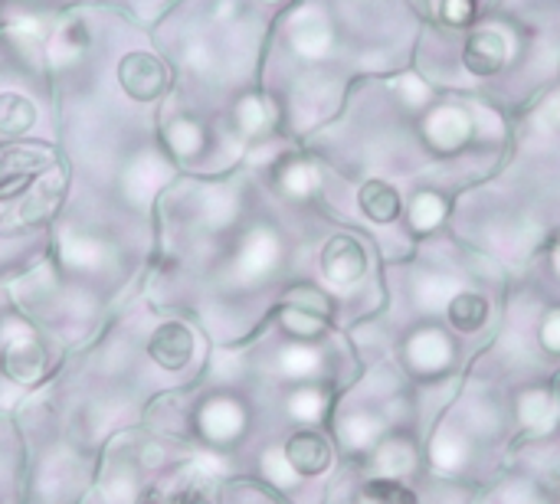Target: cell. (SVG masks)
<instances>
[{
	"label": "cell",
	"instance_id": "obj_1",
	"mask_svg": "<svg viewBox=\"0 0 560 504\" xmlns=\"http://www.w3.org/2000/svg\"><path fill=\"white\" fill-rule=\"evenodd\" d=\"M171 72L164 66V59H158L154 52H128L118 62V85L125 89L128 98L135 102H154L167 92Z\"/></svg>",
	"mask_w": 560,
	"mask_h": 504
},
{
	"label": "cell",
	"instance_id": "obj_2",
	"mask_svg": "<svg viewBox=\"0 0 560 504\" xmlns=\"http://www.w3.org/2000/svg\"><path fill=\"white\" fill-rule=\"evenodd\" d=\"M322 269H325V279L331 285L348 289V285L364 279L368 253H364V246L354 236H335V239H328V246L322 253Z\"/></svg>",
	"mask_w": 560,
	"mask_h": 504
},
{
	"label": "cell",
	"instance_id": "obj_3",
	"mask_svg": "<svg viewBox=\"0 0 560 504\" xmlns=\"http://www.w3.org/2000/svg\"><path fill=\"white\" fill-rule=\"evenodd\" d=\"M148 354L164 371H180L190 361V354H194V335H190V328L187 325H177V321L161 325L151 335V341H148Z\"/></svg>",
	"mask_w": 560,
	"mask_h": 504
},
{
	"label": "cell",
	"instance_id": "obj_4",
	"mask_svg": "<svg viewBox=\"0 0 560 504\" xmlns=\"http://www.w3.org/2000/svg\"><path fill=\"white\" fill-rule=\"evenodd\" d=\"M407 358H410V364H413L417 371L436 374V371H443V367L453 361V344H450V338H446L443 331L423 328V331H417V335L407 341Z\"/></svg>",
	"mask_w": 560,
	"mask_h": 504
},
{
	"label": "cell",
	"instance_id": "obj_5",
	"mask_svg": "<svg viewBox=\"0 0 560 504\" xmlns=\"http://www.w3.org/2000/svg\"><path fill=\"white\" fill-rule=\"evenodd\" d=\"M469 134H472L469 115H466L463 108H453V105L436 108V112L430 115V121H427V138H430V144L440 148V151H456L459 144L469 141Z\"/></svg>",
	"mask_w": 560,
	"mask_h": 504
},
{
	"label": "cell",
	"instance_id": "obj_6",
	"mask_svg": "<svg viewBox=\"0 0 560 504\" xmlns=\"http://www.w3.org/2000/svg\"><path fill=\"white\" fill-rule=\"evenodd\" d=\"M518 420L535 436L555 433L560 423L558 397L551 390H528V394H522V400H518Z\"/></svg>",
	"mask_w": 560,
	"mask_h": 504
},
{
	"label": "cell",
	"instance_id": "obj_7",
	"mask_svg": "<svg viewBox=\"0 0 560 504\" xmlns=\"http://www.w3.org/2000/svg\"><path fill=\"white\" fill-rule=\"evenodd\" d=\"M505 39L495 33V30H479L469 43H466V52H463V62L469 72L476 75H495L502 66H505Z\"/></svg>",
	"mask_w": 560,
	"mask_h": 504
},
{
	"label": "cell",
	"instance_id": "obj_8",
	"mask_svg": "<svg viewBox=\"0 0 560 504\" xmlns=\"http://www.w3.org/2000/svg\"><path fill=\"white\" fill-rule=\"evenodd\" d=\"M285 459H289V466H292L299 476H318V472L328 469L331 449H328V443H325L322 436H315V433H299V436L289 439Z\"/></svg>",
	"mask_w": 560,
	"mask_h": 504
},
{
	"label": "cell",
	"instance_id": "obj_9",
	"mask_svg": "<svg viewBox=\"0 0 560 504\" xmlns=\"http://www.w3.org/2000/svg\"><path fill=\"white\" fill-rule=\"evenodd\" d=\"M3 371H7L10 380L30 384L46 371V354H43V348L36 341H16L3 358Z\"/></svg>",
	"mask_w": 560,
	"mask_h": 504
},
{
	"label": "cell",
	"instance_id": "obj_10",
	"mask_svg": "<svg viewBox=\"0 0 560 504\" xmlns=\"http://www.w3.org/2000/svg\"><path fill=\"white\" fill-rule=\"evenodd\" d=\"M361 210L374 220V223H394L400 216V194L384 184V180H368L361 187Z\"/></svg>",
	"mask_w": 560,
	"mask_h": 504
},
{
	"label": "cell",
	"instance_id": "obj_11",
	"mask_svg": "<svg viewBox=\"0 0 560 504\" xmlns=\"http://www.w3.org/2000/svg\"><path fill=\"white\" fill-rule=\"evenodd\" d=\"M46 164H52V157L43 151V144H30V148H10L0 154V187L20 180L23 174L43 171Z\"/></svg>",
	"mask_w": 560,
	"mask_h": 504
},
{
	"label": "cell",
	"instance_id": "obj_12",
	"mask_svg": "<svg viewBox=\"0 0 560 504\" xmlns=\"http://www.w3.org/2000/svg\"><path fill=\"white\" fill-rule=\"evenodd\" d=\"M36 125V105L20 92H0V134H23Z\"/></svg>",
	"mask_w": 560,
	"mask_h": 504
},
{
	"label": "cell",
	"instance_id": "obj_13",
	"mask_svg": "<svg viewBox=\"0 0 560 504\" xmlns=\"http://www.w3.org/2000/svg\"><path fill=\"white\" fill-rule=\"evenodd\" d=\"M413 462H417V453H413V446L407 439H387L377 449L381 479H400V476H407L413 469Z\"/></svg>",
	"mask_w": 560,
	"mask_h": 504
},
{
	"label": "cell",
	"instance_id": "obj_14",
	"mask_svg": "<svg viewBox=\"0 0 560 504\" xmlns=\"http://www.w3.org/2000/svg\"><path fill=\"white\" fill-rule=\"evenodd\" d=\"M489 318V302L482 295H472V292H459L453 302H450V321L459 328V331H479Z\"/></svg>",
	"mask_w": 560,
	"mask_h": 504
},
{
	"label": "cell",
	"instance_id": "obj_15",
	"mask_svg": "<svg viewBox=\"0 0 560 504\" xmlns=\"http://www.w3.org/2000/svg\"><path fill=\"white\" fill-rule=\"evenodd\" d=\"M381 433H384V423L371 413H354L341 423V436L348 449H368L381 439Z\"/></svg>",
	"mask_w": 560,
	"mask_h": 504
},
{
	"label": "cell",
	"instance_id": "obj_16",
	"mask_svg": "<svg viewBox=\"0 0 560 504\" xmlns=\"http://www.w3.org/2000/svg\"><path fill=\"white\" fill-rule=\"evenodd\" d=\"M430 459H433L440 469H446V472L463 469V466H466V443H463V436H456V433H450V430L436 433V436H433V446H430Z\"/></svg>",
	"mask_w": 560,
	"mask_h": 504
},
{
	"label": "cell",
	"instance_id": "obj_17",
	"mask_svg": "<svg viewBox=\"0 0 560 504\" xmlns=\"http://www.w3.org/2000/svg\"><path fill=\"white\" fill-rule=\"evenodd\" d=\"M446 213H450L446 200H443L440 194H430V190L417 194L413 203H410V220H413L417 230H433V226H440V223L446 220Z\"/></svg>",
	"mask_w": 560,
	"mask_h": 504
},
{
	"label": "cell",
	"instance_id": "obj_18",
	"mask_svg": "<svg viewBox=\"0 0 560 504\" xmlns=\"http://www.w3.org/2000/svg\"><path fill=\"white\" fill-rule=\"evenodd\" d=\"M417 295H420L423 308H443V305H450L459 295V282L446 279V276H427V279H420Z\"/></svg>",
	"mask_w": 560,
	"mask_h": 504
},
{
	"label": "cell",
	"instance_id": "obj_19",
	"mask_svg": "<svg viewBox=\"0 0 560 504\" xmlns=\"http://www.w3.org/2000/svg\"><path fill=\"white\" fill-rule=\"evenodd\" d=\"M285 305L302 308V312H312V315H318V318H328V312H331L328 295H325V292H318L315 285H295V289H289Z\"/></svg>",
	"mask_w": 560,
	"mask_h": 504
},
{
	"label": "cell",
	"instance_id": "obj_20",
	"mask_svg": "<svg viewBox=\"0 0 560 504\" xmlns=\"http://www.w3.org/2000/svg\"><path fill=\"white\" fill-rule=\"evenodd\" d=\"M282 328H285V331H292V335H299V338H315V335H322L325 318H318V315H312V312H302V308L285 305V308H282Z\"/></svg>",
	"mask_w": 560,
	"mask_h": 504
},
{
	"label": "cell",
	"instance_id": "obj_21",
	"mask_svg": "<svg viewBox=\"0 0 560 504\" xmlns=\"http://www.w3.org/2000/svg\"><path fill=\"white\" fill-rule=\"evenodd\" d=\"M368 495L377 504H413V495L407 489H400L394 479H381L368 485Z\"/></svg>",
	"mask_w": 560,
	"mask_h": 504
},
{
	"label": "cell",
	"instance_id": "obj_22",
	"mask_svg": "<svg viewBox=\"0 0 560 504\" xmlns=\"http://www.w3.org/2000/svg\"><path fill=\"white\" fill-rule=\"evenodd\" d=\"M325 410V397L318 390H302L292 397V413L302 417V420H318Z\"/></svg>",
	"mask_w": 560,
	"mask_h": 504
},
{
	"label": "cell",
	"instance_id": "obj_23",
	"mask_svg": "<svg viewBox=\"0 0 560 504\" xmlns=\"http://www.w3.org/2000/svg\"><path fill=\"white\" fill-rule=\"evenodd\" d=\"M443 20L453 26H466L476 16V0H443Z\"/></svg>",
	"mask_w": 560,
	"mask_h": 504
},
{
	"label": "cell",
	"instance_id": "obj_24",
	"mask_svg": "<svg viewBox=\"0 0 560 504\" xmlns=\"http://www.w3.org/2000/svg\"><path fill=\"white\" fill-rule=\"evenodd\" d=\"M489 504H538V499H535L532 485H525V482H512V485H502V489L495 492V499H492Z\"/></svg>",
	"mask_w": 560,
	"mask_h": 504
},
{
	"label": "cell",
	"instance_id": "obj_25",
	"mask_svg": "<svg viewBox=\"0 0 560 504\" xmlns=\"http://www.w3.org/2000/svg\"><path fill=\"white\" fill-rule=\"evenodd\" d=\"M240 118H243V128H249V131L266 128V102H259V98L243 102L240 105Z\"/></svg>",
	"mask_w": 560,
	"mask_h": 504
},
{
	"label": "cell",
	"instance_id": "obj_26",
	"mask_svg": "<svg viewBox=\"0 0 560 504\" xmlns=\"http://www.w3.org/2000/svg\"><path fill=\"white\" fill-rule=\"evenodd\" d=\"M541 344L551 351V354H560V312H551L541 325Z\"/></svg>",
	"mask_w": 560,
	"mask_h": 504
},
{
	"label": "cell",
	"instance_id": "obj_27",
	"mask_svg": "<svg viewBox=\"0 0 560 504\" xmlns=\"http://www.w3.org/2000/svg\"><path fill=\"white\" fill-rule=\"evenodd\" d=\"M315 354L312 351H289L285 354V367L292 371V374H308V371H315Z\"/></svg>",
	"mask_w": 560,
	"mask_h": 504
},
{
	"label": "cell",
	"instance_id": "obj_28",
	"mask_svg": "<svg viewBox=\"0 0 560 504\" xmlns=\"http://www.w3.org/2000/svg\"><path fill=\"white\" fill-rule=\"evenodd\" d=\"M154 504H210V499H207L203 492H197V489H187V492H180V495H174V499H167V502Z\"/></svg>",
	"mask_w": 560,
	"mask_h": 504
},
{
	"label": "cell",
	"instance_id": "obj_29",
	"mask_svg": "<svg viewBox=\"0 0 560 504\" xmlns=\"http://www.w3.org/2000/svg\"><path fill=\"white\" fill-rule=\"evenodd\" d=\"M548 118H551L555 125H560V95L551 102V105H548Z\"/></svg>",
	"mask_w": 560,
	"mask_h": 504
},
{
	"label": "cell",
	"instance_id": "obj_30",
	"mask_svg": "<svg viewBox=\"0 0 560 504\" xmlns=\"http://www.w3.org/2000/svg\"><path fill=\"white\" fill-rule=\"evenodd\" d=\"M555 266H558V272H560V239H558V246H555Z\"/></svg>",
	"mask_w": 560,
	"mask_h": 504
},
{
	"label": "cell",
	"instance_id": "obj_31",
	"mask_svg": "<svg viewBox=\"0 0 560 504\" xmlns=\"http://www.w3.org/2000/svg\"><path fill=\"white\" fill-rule=\"evenodd\" d=\"M262 3H285V0H262Z\"/></svg>",
	"mask_w": 560,
	"mask_h": 504
}]
</instances>
